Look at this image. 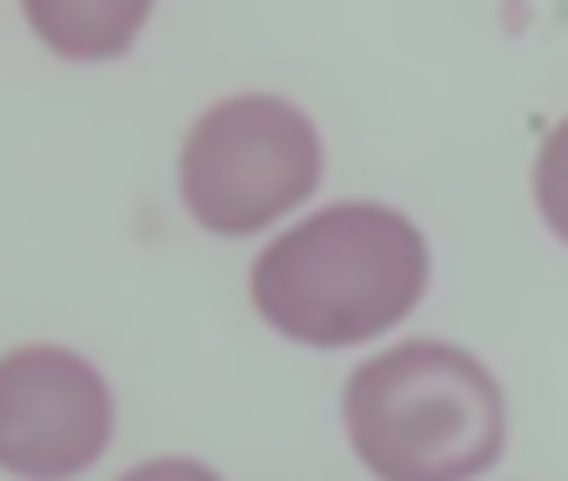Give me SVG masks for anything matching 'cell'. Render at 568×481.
Returning a JSON list of instances; mask_svg holds the SVG:
<instances>
[{
	"instance_id": "6da1fadb",
	"label": "cell",
	"mask_w": 568,
	"mask_h": 481,
	"mask_svg": "<svg viewBox=\"0 0 568 481\" xmlns=\"http://www.w3.org/2000/svg\"><path fill=\"white\" fill-rule=\"evenodd\" d=\"M428 275L435 255L422 221L388 201H328L261 240L247 301L281 341L368 348L422 308Z\"/></svg>"
},
{
	"instance_id": "7a4b0ae2",
	"label": "cell",
	"mask_w": 568,
	"mask_h": 481,
	"mask_svg": "<svg viewBox=\"0 0 568 481\" xmlns=\"http://www.w3.org/2000/svg\"><path fill=\"white\" fill-rule=\"evenodd\" d=\"M342 434L375 481H481L508 448V395L462 341L408 335L355 361Z\"/></svg>"
},
{
	"instance_id": "3957f363",
	"label": "cell",
	"mask_w": 568,
	"mask_h": 481,
	"mask_svg": "<svg viewBox=\"0 0 568 481\" xmlns=\"http://www.w3.org/2000/svg\"><path fill=\"white\" fill-rule=\"evenodd\" d=\"M322 174L328 161H322L315 114H302L288 94H267V88L227 94L207 114H194L174 154V194L187 221L221 240L288 227L315 201Z\"/></svg>"
},
{
	"instance_id": "277c9868",
	"label": "cell",
	"mask_w": 568,
	"mask_h": 481,
	"mask_svg": "<svg viewBox=\"0 0 568 481\" xmlns=\"http://www.w3.org/2000/svg\"><path fill=\"white\" fill-rule=\"evenodd\" d=\"M114 441L108 375L61 341H28L0 355V474L74 481Z\"/></svg>"
},
{
	"instance_id": "5b68a950",
	"label": "cell",
	"mask_w": 568,
	"mask_h": 481,
	"mask_svg": "<svg viewBox=\"0 0 568 481\" xmlns=\"http://www.w3.org/2000/svg\"><path fill=\"white\" fill-rule=\"evenodd\" d=\"M21 14L54 61L94 68V61H121L148 34L154 0H21Z\"/></svg>"
},
{
	"instance_id": "8992f818",
	"label": "cell",
	"mask_w": 568,
	"mask_h": 481,
	"mask_svg": "<svg viewBox=\"0 0 568 481\" xmlns=\"http://www.w3.org/2000/svg\"><path fill=\"white\" fill-rule=\"evenodd\" d=\"M528 194H535V214H541V227L568 248V114L541 134V147H535V167H528Z\"/></svg>"
},
{
	"instance_id": "52a82bcc",
	"label": "cell",
	"mask_w": 568,
	"mask_h": 481,
	"mask_svg": "<svg viewBox=\"0 0 568 481\" xmlns=\"http://www.w3.org/2000/svg\"><path fill=\"white\" fill-rule=\"evenodd\" d=\"M114 481H221V474L207 461H194V454H148V461H134Z\"/></svg>"
}]
</instances>
